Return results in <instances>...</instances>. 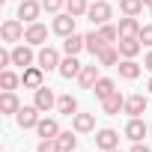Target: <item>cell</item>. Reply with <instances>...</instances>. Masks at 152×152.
<instances>
[{"label":"cell","instance_id":"obj_33","mask_svg":"<svg viewBox=\"0 0 152 152\" xmlns=\"http://www.w3.org/2000/svg\"><path fill=\"white\" fill-rule=\"evenodd\" d=\"M99 33H102V39H104V42L119 39V27H113V24H102V27H99Z\"/></svg>","mask_w":152,"mask_h":152},{"label":"cell","instance_id":"obj_7","mask_svg":"<svg viewBox=\"0 0 152 152\" xmlns=\"http://www.w3.org/2000/svg\"><path fill=\"white\" fill-rule=\"evenodd\" d=\"M33 93H36V99H33V104H36V107H39L42 113H48V110H51V107L57 104V99H54V93H51V87H45V84H42V87H39V90H33Z\"/></svg>","mask_w":152,"mask_h":152},{"label":"cell","instance_id":"obj_5","mask_svg":"<svg viewBox=\"0 0 152 152\" xmlns=\"http://www.w3.org/2000/svg\"><path fill=\"white\" fill-rule=\"evenodd\" d=\"M116 45H119V54H122L125 60H134V57L140 54V48H143L137 36H119V42H116Z\"/></svg>","mask_w":152,"mask_h":152},{"label":"cell","instance_id":"obj_17","mask_svg":"<svg viewBox=\"0 0 152 152\" xmlns=\"http://www.w3.org/2000/svg\"><path fill=\"white\" fill-rule=\"evenodd\" d=\"M81 69H84V66L78 63V57H66V60L60 63V69H57V72L63 75L66 81H72V78H78V75H81Z\"/></svg>","mask_w":152,"mask_h":152},{"label":"cell","instance_id":"obj_8","mask_svg":"<svg viewBox=\"0 0 152 152\" xmlns=\"http://www.w3.org/2000/svg\"><path fill=\"white\" fill-rule=\"evenodd\" d=\"M45 39H48V27L45 24H39V21L27 24V33H24V42L27 45H42Z\"/></svg>","mask_w":152,"mask_h":152},{"label":"cell","instance_id":"obj_41","mask_svg":"<svg viewBox=\"0 0 152 152\" xmlns=\"http://www.w3.org/2000/svg\"><path fill=\"white\" fill-rule=\"evenodd\" d=\"M107 152H119V146H116V149H107Z\"/></svg>","mask_w":152,"mask_h":152},{"label":"cell","instance_id":"obj_42","mask_svg":"<svg viewBox=\"0 0 152 152\" xmlns=\"http://www.w3.org/2000/svg\"><path fill=\"white\" fill-rule=\"evenodd\" d=\"M149 134H152V125H149Z\"/></svg>","mask_w":152,"mask_h":152},{"label":"cell","instance_id":"obj_4","mask_svg":"<svg viewBox=\"0 0 152 152\" xmlns=\"http://www.w3.org/2000/svg\"><path fill=\"white\" fill-rule=\"evenodd\" d=\"M54 33L57 36H72L75 33V15H69V12H60V15H54Z\"/></svg>","mask_w":152,"mask_h":152},{"label":"cell","instance_id":"obj_14","mask_svg":"<svg viewBox=\"0 0 152 152\" xmlns=\"http://www.w3.org/2000/svg\"><path fill=\"white\" fill-rule=\"evenodd\" d=\"M96 81H99V63L84 66V69H81V75H78V84H81L84 90H93V87H96Z\"/></svg>","mask_w":152,"mask_h":152},{"label":"cell","instance_id":"obj_29","mask_svg":"<svg viewBox=\"0 0 152 152\" xmlns=\"http://www.w3.org/2000/svg\"><path fill=\"white\" fill-rule=\"evenodd\" d=\"M57 143H60L63 152H75V146H78V137H75L72 131H60V134H57Z\"/></svg>","mask_w":152,"mask_h":152},{"label":"cell","instance_id":"obj_37","mask_svg":"<svg viewBox=\"0 0 152 152\" xmlns=\"http://www.w3.org/2000/svg\"><path fill=\"white\" fill-rule=\"evenodd\" d=\"M131 152H152V149H149V146H143V143H134V146H131Z\"/></svg>","mask_w":152,"mask_h":152},{"label":"cell","instance_id":"obj_10","mask_svg":"<svg viewBox=\"0 0 152 152\" xmlns=\"http://www.w3.org/2000/svg\"><path fill=\"white\" fill-rule=\"evenodd\" d=\"M146 134H149V128L143 125V119H140V116H131V119H128V125H125V137H128V140H134V143H140Z\"/></svg>","mask_w":152,"mask_h":152},{"label":"cell","instance_id":"obj_30","mask_svg":"<svg viewBox=\"0 0 152 152\" xmlns=\"http://www.w3.org/2000/svg\"><path fill=\"white\" fill-rule=\"evenodd\" d=\"M143 6H146L143 0H119V9H122L125 15H140Z\"/></svg>","mask_w":152,"mask_h":152},{"label":"cell","instance_id":"obj_19","mask_svg":"<svg viewBox=\"0 0 152 152\" xmlns=\"http://www.w3.org/2000/svg\"><path fill=\"white\" fill-rule=\"evenodd\" d=\"M102 110H104V113H110V116H113V113H119V110H125V99L119 96V90L102 102Z\"/></svg>","mask_w":152,"mask_h":152},{"label":"cell","instance_id":"obj_24","mask_svg":"<svg viewBox=\"0 0 152 152\" xmlns=\"http://www.w3.org/2000/svg\"><path fill=\"white\" fill-rule=\"evenodd\" d=\"M119 36H140V24H137L134 15L119 18Z\"/></svg>","mask_w":152,"mask_h":152},{"label":"cell","instance_id":"obj_21","mask_svg":"<svg viewBox=\"0 0 152 152\" xmlns=\"http://www.w3.org/2000/svg\"><path fill=\"white\" fill-rule=\"evenodd\" d=\"M96 63H99V66H116V63H119V51L110 48V45H104V48L96 54Z\"/></svg>","mask_w":152,"mask_h":152},{"label":"cell","instance_id":"obj_13","mask_svg":"<svg viewBox=\"0 0 152 152\" xmlns=\"http://www.w3.org/2000/svg\"><path fill=\"white\" fill-rule=\"evenodd\" d=\"M84 48H87V36H78V33L66 36V42H63V51H66V57H78Z\"/></svg>","mask_w":152,"mask_h":152},{"label":"cell","instance_id":"obj_1","mask_svg":"<svg viewBox=\"0 0 152 152\" xmlns=\"http://www.w3.org/2000/svg\"><path fill=\"white\" fill-rule=\"evenodd\" d=\"M110 15H113V9H110L107 0H96V3H90V9H87V18H90L96 27L107 24V18H110Z\"/></svg>","mask_w":152,"mask_h":152},{"label":"cell","instance_id":"obj_27","mask_svg":"<svg viewBox=\"0 0 152 152\" xmlns=\"http://www.w3.org/2000/svg\"><path fill=\"white\" fill-rule=\"evenodd\" d=\"M104 45H107V42L102 39V33H99V30H93V33H87V51H90L93 57H96V54H99V51H102Z\"/></svg>","mask_w":152,"mask_h":152},{"label":"cell","instance_id":"obj_20","mask_svg":"<svg viewBox=\"0 0 152 152\" xmlns=\"http://www.w3.org/2000/svg\"><path fill=\"white\" fill-rule=\"evenodd\" d=\"M125 113L128 116H143L146 113V99L143 96H128L125 99Z\"/></svg>","mask_w":152,"mask_h":152},{"label":"cell","instance_id":"obj_43","mask_svg":"<svg viewBox=\"0 0 152 152\" xmlns=\"http://www.w3.org/2000/svg\"><path fill=\"white\" fill-rule=\"evenodd\" d=\"M149 9H152V6H149Z\"/></svg>","mask_w":152,"mask_h":152},{"label":"cell","instance_id":"obj_12","mask_svg":"<svg viewBox=\"0 0 152 152\" xmlns=\"http://www.w3.org/2000/svg\"><path fill=\"white\" fill-rule=\"evenodd\" d=\"M39 12H42V3H36V0H21V6H18V18L27 24H33L39 18Z\"/></svg>","mask_w":152,"mask_h":152},{"label":"cell","instance_id":"obj_28","mask_svg":"<svg viewBox=\"0 0 152 152\" xmlns=\"http://www.w3.org/2000/svg\"><path fill=\"white\" fill-rule=\"evenodd\" d=\"M87 9H90L87 0H66V12H69V15H75V18L87 15Z\"/></svg>","mask_w":152,"mask_h":152},{"label":"cell","instance_id":"obj_39","mask_svg":"<svg viewBox=\"0 0 152 152\" xmlns=\"http://www.w3.org/2000/svg\"><path fill=\"white\" fill-rule=\"evenodd\" d=\"M143 3H146V6H152V0H143Z\"/></svg>","mask_w":152,"mask_h":152},{"label":"cell","instance_id":"obj_6","mask_svg":"<svg viewBox=\"0 0 152 152\" xmlns=\"http://www.w3.org/2000/svg\"><path fill=\"white\" fill-rule=\"evenodd\" d=\"M33 60H36L33 45H18V48H12V66L27 69V66H33Z\"/></svg>","mask_w":152,"mask_h":152},{"label":"cell","instance_id":"obj_9","mask_svg":"<svg viewBox=\"0 0 152 152\" xmlns=\"http://www.w3.org/2000/svg\"><path fill=\"white\" fill-rule=\"evenodd\" d=\"M36 63H39L45 72H51V69H60V54H57L54 48H48V45H45V48L36 54Z\"/></svg>","mask_w":152,"mask_h":152},{"label":"cell","instance_id":"obj_11","mask_svg":"<svg viewBox=\"0 0 152 152\" xmlns=\"http://www.w3.org/2000/svg\"><path fill=\"white\" fill-rule=\"evenodd\" d=\"M96 146H99L102 152H107V149H116V146H119V134H116L113 128H102V131L96 134Z\"/></svg>","mask_w":152,"mask_h":152},{"label":"cell","instance_id":"obj_25","mask_svg":"<svg viewBox=\"0 0 152 152\" xmlns=\"http://www.w3.org/2000/svg\"><path fill=\"white\" fill-rule=\"evenodd\" d=\"M36 134L39 137H57L60 134V125H57V119H39V125H36Z\"/></svg>","mask_w":152,"mask_h":152},{"label":"cell","instance_id":"obj_22","mask_svg":"<svg viewBox=\"0 0 152 152\" xmlns=\"http://www.w3.org/2000/svg\"><path fill=\"white\" fill-rule=\"evenodd\" d=\"M93 93H96V99H102V102H104L107 96H113V93H116V84H113L110 78H99V81H96V87H93Z\"/></svg>","mask_w":152,"mask_h":152},{"label":"cell","instance_id":"obj_16","mask_svg":"<svg viewBox=\"0 0 152 152\" xmlns=\"http://www.w3.org/2000/svg\"><path fill=\"white\" fill-rule=\"evenodd\" d=\"M0 110H3L6 116H9V113H18V110H21V102H18L15 90H3V96H0Z\"/></svg>","mask_w":152,"mask_h":152},{"label":"cell","instance_id":"obj_34","mask_svg":"<svg viewBox=\"0 0 152 152\" xmlns=\"http://www.w3.org/2000/svg\"><path fill=\"white\" fill-rule=\"evenodd\" d=\"M42 9H45V12H51V15H60L63 0H42Z\"/></svg>","mask_w":152,"mask_h":152},{"label":"cell","instance_id":"obj_3","mask_svg":"<svg viewBox=\"0 0 152 152\" xmlns=\"http://www.w3.org/2000/svg\"><path fill=\"white\" fill-rule=\"evenodd\" d=\"M39 113H42V110H39L36 104H24V107L15 113V119H18L21 128H36V125H39Z\"/></svg>","mask_w":152,"mask_h":152},{"label":"cell","instance_id":"obj_15","mask_svg":"<svg viewBox=\"0 0 152 152\" xmlns=\"http://www.w3.org/2000/svg\"><path fill=\"white\" fill-rule=\"evenodd\" d=\"M72 128L78 131V134H87V131L96 128V116L93 113H75L72 116Z\"/></svg>","mask_w":152,"mask_h":152},{"label":"cell","instance_id":"obj_23","mask_svg":"<svg viewBox=\"0 0 152 152\" xmlns=\"http://www.w3.org/2000/svg\"><path fill=\"white\" fill-rule=\"evenodd\" d=\"M57 110L63 116H75V113H78V99H75V96H60L57 99Z\"/></svg>","mask_w":152,"mask_h":152},{"label":"cell","instance_id":"obj_31","mask_svg":"<svg viewBox=\"0 0 152 152\" xmlns=\"http://www.w3.org/2000/svg\"><path fill=\"white\" fill-rule=\"evenodd\" d=\"M18 75L15 72H9V69H3V72H0V87H3V90H15L18 87Z\"/></svg>","mask_w":152,"mask_h":152},{"label":"cell","instance_id":"obj_38","mask_svg":"<svg viewBox=\"0 0 152 152\" xmlns=\"http://www.w3.org/2000/svg\"><path fill=\"white\" fill-rule=\"evenodd\" d=\"M143 66H146V69H149V72H152V51H149V54H146V60H143Z\"/></svg>","mask_w":152,"mask_h":152},{"label":"cell","instance_id":"obj_36","mask_svg":"<svg viewBox=\"0 0 152 152\" xmlns=\"http://www.w3.org/2000/svg\"><path fill=\"white\" fill-rule=\"evenodd\" d=\"M9 63H12V51H0V66L9 69Z\"/></svg>","mask_w":152,"mask_h":152},{"label":"cell","instance_id":"obj_32","mask_svg":"<svg viewBox=\"0 0 152 152\" xmlns=\"http://www.w3.org/2000/svg\"><path fill=\"white\" fill-rule=\"evenodd\" d=\"M36 152H63V149H60L57 137H42V143L36 146Z\"/></svg>","mask_w":152,"mask_h":152},{"label":"cell","instance_id":"obj_40","mask_svg":"<svg viewBox=\"0 0 152 152\" xmlns=\"http://www.w3.org/2000/svg\"><path fill=\"white\" fill-rule=\"evenodd\" d=\"M149 93H152V78H149Z\"/></svg>","mask_w":152,"mask_h":152},{"label":"cell","instance_id":"obj_35","mask_svg":"<svg viewBox=\"0 0 152 152\" xmlns=\"http://www.w3.org/2000/svg\"><path fill=\"white\" fill-rule=\"evenodd\" d=\"M137 39H140V45H149V48H152V24L140 27V36H137Z\"/></svg>","mask_w":152,"mask_h":152},{"label":"cell","instance_id":"obj_2","mask_svg":"<svg viewBox=\"0 0 152 152\" xmlns=\"http://www.w3.org/2000/svg\"><path fill=\"white\" fill-rule=\"evenodd\" d=\"M24 24H21V18H9V21H3V27H0V36H3V42H21L24 39Z\"/></svg>","mask_w":152,"mask_h":152},{"label":"cell","instance_id":"obj_18","mask_svg":"<svg viewBox=\"0 0 152 152\" xmlns=\"http://www.w3.org/2000/svg\"><path fill=\"white\" fill-rule=\"evenodd\" d=\"M42 72H45L42 66H27V69H24V78H21V81H24V87L39 90V87H42Z\"/></svg>","mask_w":152,"mask_h":152},{"label":"cell","instance_id":"obj_26","mask_svg":"<svg viewBox=\"0 0 152 152\" xmlns=\"http://www.w3.org/2000/svg\"><path fill=\"white\" fill-rule=\"evenodd\" d=\"M116 69H119V78H125V81H134V78H140V66H137L134 60H122Z\"/></svg>","mask_w":152,"mask_h":152}]
</instances>
